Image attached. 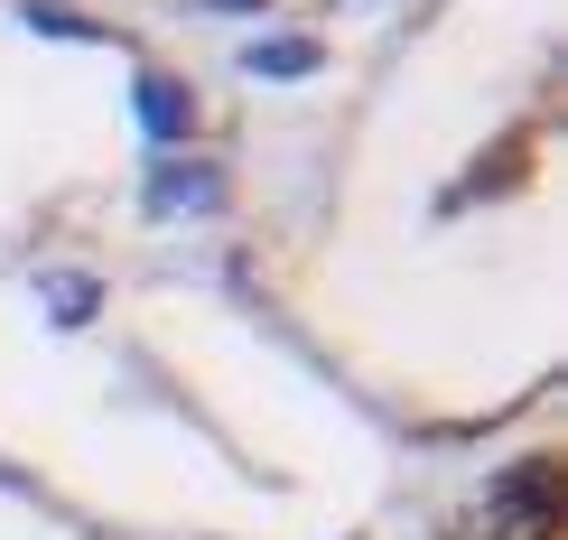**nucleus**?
<instances>
[{
    "label": "nucleus",
    "instance_id": "1",
    "mask_svg": "<svg viewBox=\"0 0 568 540\" xmlns=\"http://www.w3.org/2000/svg\"><path fill=\"white\" fill-rule=\"evenodd\" d=\"M252 271L392 419L485 429L559 355V0H400L252 131Z\"/></svg>",
    "mask_w": 568,
    "mask_h": 540
}]
</instances>
